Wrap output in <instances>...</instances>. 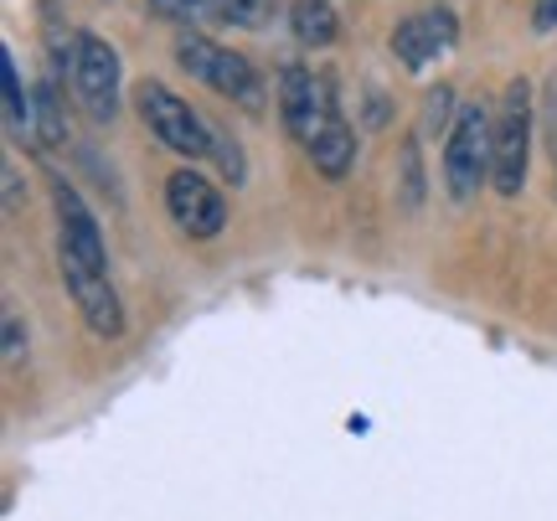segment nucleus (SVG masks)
Wrapping results in <instances>:
<instances>
[{"mask_svg":"<svg viewBox=\"0 0 557 521\" xmlns=\"http://www.w3.org/2000/svg\"><path fill=\"white\" fill-rule=\"evenodd\" d=\"M455 37H459V21H455V11H418V16H408L393 32V52L403 58V67H429L434 58H444L449 47H455Z\"/></svg>","mask_w":557,"mask_h":521,"instance_id":"9","label":"nucleus"},{"mask_svg":"<svg viewBox=\"0 0 557 521\" xmlns=\"http://www.w3.org/2000/svg\"><path fill=\"white\" fill-rule=\"evenodd\" d=\"M135 109H139V120L150 124V135H156L165 150H176V156H212V145H218V135L207 129V120H201L191 103L181 99V94H171L165 83L156 78H145L135 88Z\"/></svg>","mask_w":557,"mask_h":521,"instance_id":"2","label":"nucleus"},{"mask_svg":"<svg viewBox=\"0 0 557 521\" xmlns=\"http://www.w3.org/2000/svg\"><path fill=\"white\" fill-rule=\"evenodd\" d=\"M449 103H455V88H434L429 103H423V129H434V124L449 120Z\"/></svg>","mask_w":557,"mask_h":521,"instance_id":"16","label":"nucleus"},{"mask_svg":"<svg viewBox=\"0 0 557 521\" xmlns=\"http://www.w3.org/2000/svg\"><path fill=\"white\" fill-rule=\"evenodd\" d=\"M289 26H295V37L305 41V47H331V41H336V32H341L336 5H331V0H295Z\"/></svg>","mask_w":557,"mask_h":521,"instance_id":"12","label":"nucleus"},{"mask_svg":"<svg viewBox=\"0 0 557 521\" xmlns=\"http://www.w3.org/2000/svg\"><path fill=\"white\" fill-rule=\"evenodd\" d=\"M532 83L517 78L506 83V94H500V109H496V181L500 197H517L521 186H527V161H532Z\"/></svg>","mask_w":557,"mask_h":521,"instance_id":"3","label":"nucleus"},{"mask_svg":"<svg viewBox=\"0 0 557 521\" xmlns=\"http://www.w3.org/2000/svg\"><path fill=\"white\" fill-rule=\"evenodd\" d=\"M0 73H5V124H11V135H26V129L37 124V114H32V99L21 94V73H16V58H11V52L0 62Z\"/></svg>","mask_w":557,"mask_h":521,"instance_id":"13","label":"nucleus"},{"mask_svg":"<svg viewBox=\"0 0 557 521\" xmlns=\"http://www.w3.org/2000/svg\"><path fill=\"white\" fill-rule=\"evenodd\" d=\"M5 207H11V212L21 207V176H16V165H5Z\"/></svg>","mask_w":557,"mask_h":521,"instance_id":"19","label":"nucleus"},{"mask_svg":"<svg viewBox=\"0 0 557 521\" xmlns=\"http://www.w3.org/2000/svg\"><path fill=\"white\" fill-rule=\"evenodd\" d=\"M52 207H58V227H62V253H78V259L109 269L99 222H94V212L83 207V197L67 186V181H52Z\"/></svg>","mask_w":557,"mask_h":521,"instance_id":"10","label":"nucleus"},{"mask_svg":"<svg viewBox=\"0 0 557 521\" xmlns=\"http://www.w3.org/2000/svg\"><path fill=\"white\" fill-rule=\"evenodd\" d=\"M305 150H310V161H315V171L325 181H341L351 171V161H357V135H351V124L341 120V109L325 114V124L315 129V140L305 145Z\"/></svg>","mask_w":557,"mask_h":521,"instance_id":"11","label":"nucleus"},{"mask_svg":"<svg viewBox=\"0 0 557 521\" xmlns=\"http://www.w3.org/2000/svg\"><path fill=\"white\" fill-rule=\"evenodd\" d=\"M496 171V114H485L480 103H465L455 114V129L444 140V181L449 197L470 201Z\"/></svg>","mask_w":557,"mask_h":521,"instance_id":"1","label":"nucleus"},{"mask_svg":"<svg viewBox=\"0 0 557 521\" xmlns=\"http://www.w3.org/2000/svg\"><path fill=\"white\" fill-rule=\"evenodd\" d=\"M532 26H537V32H553L557 26V0H537V5H532Z\"/></svg>","mask_w":557,"mask_h":521,"instance_id":"17","label":"nucleus"},{"mask_svg":"<svg viewBox=\"0 0 557 521\" xmlns=\"http://www.w3.org/2000/svg\"><path fill=\"white\" fill-rule=\"evenodd\" d=\"M62 284H67V295L78 305V315L88 321V331L103 336V342H114L124 331V310H120L114 284H109V269L78 259V253H62Z\"/></svg>","mask_w":557,"mask_h":521,"instance_id":"5","label":"nucleus"},{"mask_svg":"<svg viewBox=\"0 0 557 521\" xmlns=\"http://www.w3.org/2000/svg\"><path fill=\"white\" fill-rule=\"evenodd\" d=\"M331 109H336L331 83L315 78V73H305V67H284V78H278V114H284L295 140H305V145L315 140V129L325 124Z\"/></svg>","mask_w":557,"mask_h":521,"instance_id":"8","label":"nucleus"},{"mask_svg":"<svg viewBox=\"0 0 557 521\" xmlns=\"http://www.w3.org/2000/svg\"><path fill=\"white\" fill-rule=\"evenodd\" d=\"M5 361H11V367L21 361V321L16 315H5Z\"/></svg>","mask_w":557,"mask_h":521,"instance_id":"18","label":"nucleus"},{"mask_svg":"<svg viewBox=\"0 0 557 521\" xmlns=\"http://www.w3.org/2000/svg\"><path fill=\"white\" fill-rule=\"evenodd\" d=\"M32 114H37V124H32V129L41 135V145H58V140H62V109H58V83H52V78L37 88V99H32Z\"/></svg>","mask_w":557,"mask_h":521,"instance_id":"14","label":"nucleus"},{"mask_svg":"<svg viewBox=\"0 0 557 521\" xmlns=\"http://www.w3.org/2000/svg\"><path fill=\"white\" fill-rule=\"evenodd\" d=\"M274 0H212V21H233V26H259Z\"/></svg>","mask_w":557,"mask_h":521,"instance_id":"15","label":"nucleus"},{"mask_svg":"<svg viewBox=\"0 0 557 521\" xmlns=\"http://www.w3.org/2000/svg\"><path fill=\"white\" fill-rule=\"evenodd\" d=\"M165 207H171V222L191 238H218L222 222H227V201L201 171H176L165 181Z\"/></svg>","mask_w":557,"mask_h":521,"instance_id":"7","label":"nucleus"},{"mask_svg":"<svg viewBox=\"0 0 557 521\" xmlns=\"http://www.w3.org/2000/svg\"><path fill=\"white\" fill-rule=\"evenodd\" d=\"M73 94H78L88 120H114L120 109V52L103 37H78V58H73Z\"/></svg>","mask_w":557,"mask_h":521,"instance_id":"6","label":"nucleus"},{"mask_svg":"<svg viewBox=\"0 0 557 521\" xmlns=\"http://www.w3.org/2000/svg\"><path fill=\"white\" fill-rule=\"evenodd\" d=\"M176 62L191 73V78H201L207 88H218L222 99H238L243 109H263V83L259 73L248 67V58H238V52H227L222 41L212 37H181L176 41Z\"/></svg>","mask_w":557,"mask_h":521,"instance_id":"4","label":"nucleus"}]
</instances>
